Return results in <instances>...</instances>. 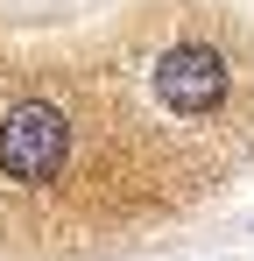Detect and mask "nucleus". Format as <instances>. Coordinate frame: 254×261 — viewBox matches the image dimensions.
Masks as SVG:
<instances>
[{
    "instance_id": "nucleus-2",
    "label": "nucleus",
    "mask_w": 254,
    "mask_h": 261,
    "mask_svg": "<svg viewBox=\"0 0 254 261\" xmlns=\"http://www.w3.org/2000/svg\"><path fill=\"white\" fill-rule=\"evenodd\" d=\"M148 92H156V106L176 113V120H212V113L226 106V92H233L226 49H212V43H169V49H156Z\"/></svg>"
},
{
    "instance_id": "nucleus-1",
    "label": "nucleus",
    "mask_w": 254,
    "mask_h": 261,
    "mask_svg": "<svg viewBox=\"0 0 254 261\" xmlns=\"http://www.w3.org/2000/svg\"><path fill=\"white\" fill-rule=\"evenodd\" d=\"M71 141H78L71 134V113L57 99L29 92V99H14L0 113V176L21 184V191H49L64 176V163H71Z\"/></svg>"
}]
</instances>
